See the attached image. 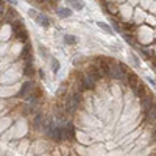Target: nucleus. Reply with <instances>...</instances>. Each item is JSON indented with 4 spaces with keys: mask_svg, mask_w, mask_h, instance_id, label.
<instances>
[{
    "mask_svg": "<svg viewBox=\"0 0 156 156\" xmlns=\"http://www.w3.org/2000/svg\"><path fill=\"white\" fill-rule=\"evenodd\" d=\"M134 37L136 41L140 42V45H150L154 41V31L150 25L142 23V25H136L134 30Z\"/></svg>",
    "mask_w": 156,
    "mask_h": 156,
    "instance_id": "1",
    "label": "nucleus"
},
{
    "mask_svg": "<svg viewBox=\"0 0 156 156\" xmlns=\"http://www.w3.org/2000/svg\"><path fill=\"white\" fill-rule=\"evenodd\" d=\"M94 66L97 67L98 73L103 80H111V70H109V58L108 56H95L92 59Z\"/></svg>",
    "mask_w": 156,
    "mask_h": 156,
    "instance_id": "2",
    "label": "nucleus"
},
{
    "mask_svg": "<svg viewBox=\"0 0 156 156\" xmlns=\"http://www.w3.org/2000/svg\"><path fill=\"white\" fill-rule=\"evenodd\" d=\"M133 11H134V6H131L128 2H123V3H119V16H120V20L123 23H128L131 22V17H133Z\"/></svg>",
    "mask_w": 156,
    "mask_h": 156,
    "instance_id": "3",
    "label": "nucleus"
},
{
    "mask_svg": "<svg viewBox=\"0 0 156 156\" xmlns=\"http://www.w3.org/2000/svg\"><path fill=\"white\" fill-rule=\"evenodd\" d=\"M139 105H140V112H147L150 108H153L156 105V97L153 95V92H150L147 95H144L142 98H139Z\"/></svg>",
    "mask_w": 156,
    "mask_h": 156,
    "instance_id": "4",
    "label": "nucleus"
},
{
    "mask_svg": "<svg viewBox=\"0 0 156 156\" xmlns=\"http://www.w3.org/2000/svg\"><path fill=\"white\" fill-rule=\"evenodd\" d=\"M147 12H148V11L142 9L139 5H137V6H134V11H133V17H131V22H133L134 25H142V23L145 22V16H147Z\"/></svg>",
    "mask_w": 156,
    "mask_h": 156,
    "instance_id": "5",
    "label": "nucleus"
},
{
    "mask_svg": "<svg viewBox=\"0 0 156 156\" xmlns=\"http://www.w3.org/2000/svg\"><path fill=\"white\" fill-rule=\"evenodd\" d=\"M134 90V95H136V98H142L144 95H147L148 92H150V89H148V86L145 84V83H142V80L137 83V86L133 89Z\"/></svg>",
    "mask_w": 156,
    "mask_h": 156,
    "instance_id": "6",
    "label": "nucleus"
},
{
    "mask_svg": "<svg viewBox=\"0 0 156 156\" xmlns=\"http://www.w3.org/2000/svg\"><path fill=\"white\" fill-rule=\"evenodd\" d=\"M66 3H67L69 8H72V9H75V11H81V9L86 6L84 0H66Z\"/></svg>",
    "mask_w": 156,
    "mask_h": 156,
    "instance_id": "7",
    "label": "nucleus"
},
{
    "mask_svg": "<svg viewBox=\"0 0 156 156\" xmlns=\"http://www.w3.org/2000/svg\"><path fill=\"white\" fill-rule=\"evenodd\" d=\"M105 9L109 12V14L114 17L115 14H119V3L117 2H109V3H105Z\"/></svg>",
    "mask_w": 156,
    "mask_h": 156,
    "instance_id": "8",
    "label": "nucleus"
},
{
    "mask_svg": "<svg viewBox=\"0 0 156 156\" xmlns=\"http://www.w3.org/2000/svg\"><path fill=\"white\" fill-rule=\"evenodd\" d=\"M34 20L41 25V27H44V28H48V27H50V20L47 19L45 14H37V16L34 17Z\"/></svg>",
    "mask_w": 156,
    "mask_h": 156,
    "instance_id": "9",
    "label": "nucleus"
},
{
    "mask_svg": "<svg viewBox=\"0 0 156 156\" xmlns=\"http://www.w3.org/2000/svg\"><path fill=\"white\" fill-rule=\"evenodd\" d=\"M56 14L61 19H67V17L72 16V8H58L56 9Z\"/></svg>",
    "mask_w": 156,
    "mask_h": 156,
    "instance_id": "10",
    "label": "nucleus"
},
{
    "mask_svg": "<svg viewBox=\"0 0 156 156\" xmlns=\"http://www.w3.org/2000/svg\"><path fill=\"white\" fill-rule=\"evenodd\" d=\"M97 25H98V27H100L103 31H105L106 34H109V36H114V30L109 27L108 23H105V22H97Z\"/></svg>",
    "mask_w": 156,
    "mask_h": 156,
    "instance_id": "11",
    "label": "nucleus"
},
{
    "mask_svg": "<svg viewBox=\"0 0 156 156\" xmlns=\"http://www.w3.org/2000/svg\"><path fill=\"white\" fill-rule=\"evenodd\" d=\"M147 25H150V27H156V14H151V12H147L145 16V22Z\"/></svg>",
    "mask_w": 156,
    "mask_h": 156,
    "instance_id": "12",
    "label": "nucleus"
},
{
    "mask_svg": "<svg viewBox=\"0 0 156 156\" xmlns=\"http://www.w3.org/2000/svg\"><path fill=\"white\" fill-rule=\"evenodd\" d=\"M64 42L67 45H75L78 42V37L73 36V34H64Z\"/></svg>",
    "mask_w": 156,
    "mask_h": 156,
    "instance_id": "13",
    "label": "nucleus"
},
{
    "mask_svg": "<svg viewBox=\"0 0 156 156\" xmlns=\"http://www.w3.org/2000/svg\"><path fill=\"white\" fill-rule=\"evenodd\" d=\"M153 2H154V0H139V6H140L142 9H145V11H148Z\"/></svg>",
    "mask_w": 156,
    "mask_h": 156,
    "instance_id": "14",
    "label": "nucleus"
},
{
    "mask_svg": "<svg viewBox=\"0 0 156 156\" xmlns=\"http://www.w3.org/2000/svg\"><path fill=\"white\" fill-rule=\"evenodd\" d=\"M48 61H50V64H51V70H53V73H56V72L59 70V62H58V59H56V58H50Z\"/></svg>",
    "mask_w": 156,
    "mask_h": 156,
    "instance_id": "15",
    "label": "nucleus"
},
{
    "mask_svg": "<svg viewBox=\"0 0 156 156\" xmlns=\"http://www.w3.org/2000/svg\"><path fill=\"white\" fill-rule=\"evenodd\" d=\"M6 12V5H5V0H0V16H3Z\"/></svg>",
    "mask_w": 156,
    "mask_h": 156,
    "instance_id": "16",
    "label": "nucleus"
},
{
    "mask_svg": "<svg viewBox=\"0 0 156 156\" xmlns=\"http://www.w3.org/2000/svg\"><path fill=\"white\" fill-rule=\"evenodd\" d=\"M126 2L131 5V6H137L139 5V0H126Z\"/></svg>",
    "mask_w": 156,
    "mask_h": 156,
    "instance_id": "17",
    "label": "nucleus"
},
{
    "mask_svg": "<svg viewBox=\"0 0 156 156\" xmlns=\"http://www.w3.org/2000/svg\"><path fill=\"white\" fill-rule=\"evenodd\" d=\"M28 14H30V17H31V19H34V17L37 16V12H36L34 9H28Z\"/></svg>",
    "mask_w": 156,
    "mask_h": 156,
    "instance_id": "18",
    "label": "nucleus"
},
{
    "mask_svg": "<svg viewBox=\"0 0 156 156\" xmlns=\"http://www.w3.org/2000/svg\"><path fill=\"white\" fill-rule=\"evenodd\" d=\"M151 50H153V56L156 58V42H153V44H151Z\"/></svg>",
    "mask_w": 156,
    "mask_h": 156,
    "instance_id": "19",
    "label": "nucleus"
},
{
    "mask_svg": "<svg viewBox=\"0 0 156 156\" xmlns=\"http://www.w3.org/2000/svg\"><path fill=\"white\" fill-rule=\"evenodd\" d=\"M148 81H150V83H151V84H153V86H156V81H154V80H153V78H148Z\"/></svg>",
    "mask_w": 156,
    "mask_h": 156,
    "instance_id": "20",
    "label": "nucleus"
},
{
    "mask_svg": "<svg viewBox=\"0 0 156 156\" xmlns=\"http://www.w3.org/2000/svg\"><path fill=\"white\" fill-rule=\"evenodd\" d=\"M8 2H9L11 5H17V2H16V0H8Z\"/></svg>",
    "mask_w": 156,
    "mask_h": 156,
    "instance_id": "21",
    "label": "nucleus"
},
{
    "mask_svg": "<svg viewBox=\"0 0 156 156\" xmlns=\"http://www.w3.org/2000/svg\"><path fill=\"white\" fill-rule=\"evenodd\" d=\"M117 3H123V2H126V0H115Z\"/></svg>",
    "mask_w": 156,
    "mask_h": 156,
    "instance_id": "22",
    "label": "nucleus"
},
{
    "mask_svg": "<svg viewBox=\"0 0 156 156\" xmlns=\"http://www.w3.org/2000/svg\"><path fill=\"white\" fill-rule=\"evenodd\" d=\"M153 31H154V41H156V27L153 28Z\"/></svg>",
    "mask_w": 156,
    "mask_h": 156,
    "instance_id": "23",
    "label": "nucleus"
}]
</instances>
